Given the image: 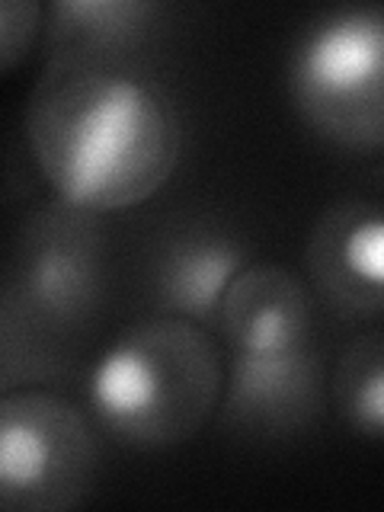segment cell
<instances>
[{
  "label": "cell",
  "mask_w": 384,
  "mask_h": 512,
  "mask_svg": "<svg viewBox=\"0 0 384 512\" xmlns=\"http://www.w3.org/2000/svg\"><path fill=\"white\" fill-rule=\"evenodd\" d=\"M224 420L244 432L279 436L304 426L320 407V362L311 343L272 352H234Z\"/></svg>",
  "instance_id": "obj_7"
},
{
  "label": "cell",
  "mask_w": 384,
  "mask_h": 512,
  "mask_svg": "<svg viewBox=\"0 0 384 512\" xmlns=\"http://www.w3.org/2000/svg\"><path fill=\"white\" fill-rule=\"evenodd\" d=\"M384 343L368 333L343 352L336 372V397L349 426L362 436L378 439L384 429Z\"/></svg>",
  "instance_id": "obj_11"
},
{
  "label": "cell",
  "mask_w": 384,
  "mask_h": 512,
  "mask_svg": "<svg viewBox=\"0 0 384 512\" xmlns=\"http://www.w3.org/2000/svg\"><path fill=\"white\" fill-rule=\"evenodd\" d=\"M218 320L234 352H272L308 343L311 298L282 266H244L221 298Z\"/></svg>",
  "instance_id": "obj_8"
},
{
  "label": "cell",
  "mask_w": 384,
  "mask_h": 512,
  "mask_svg": "<svg viewBox=\"0 0 384 512\" xmlns=\"http://www.w3.org/2000/svg\"><path fill=\"white\" fill-rule=\"evenodd\" d=\"M308 269L336 311L368 317L384 301V218L378 202L333 205L314 224Z\"/></svg>",
  "instance_id": "obj_6"
},
{
  "label": "cell",
  "mask_w": 384,
  "mask_h": 512,
  "mask_svg": "<svg viewBox=\"0 0 384 512\" xmlns=\"http://www.w3.org/2000/svg\"><path fill=\"white\" fill-rule=\"evenodd\" d=\"M103 237L93 215L64 205L29 221L20 253V288L48 317H77L100 288Z\"/></svg>",
  "instance_id": "obj_5"
},
{
  "label": "cell",
  "mask_w": 384,
  "mask_h": 512,
  "mask_svg": "<svg viewBox=\"0 0 384 512\" xmlns=\"http://www.w3.org/2000/svg\"><path fill=\"white\" fill-rule=\"evenodd\" d=\"M26 138L55 196L90 215L125 212L180 164V106L119 55H55L32 87Z\"/></svg>",
  "instance_id": "obj_1"
},
{
  "label": "cell",
  "mask_w": 384,
  "mask_h": 512,
  "mask_svg": "<svg viewBox=\"0 0 384 512\" xmlns=\"http://www.w3.org/2000/svg\"><path fill=\"white\" fill-rule=\"evenodd\" d=\"M247 266L244 250L224 234H183L157 266V298L170 317H218L221 298Z\"/></svg>",
  "instance_id": "obj_9"
},
{
  "label": "cell",
  "mask_w": 384,
  "mask_h": 512,
  "mask_svg": "<svg viewBox=\"0 0 384 512\" xmlns=\"http://www.w3.org/2000/svg\"><path fill=\"white\" fill-rule=\"evenodd\" d=\"M292 93L317 132L368 148L384 135V16L336 10L308 29L292 61Z\"/></svg>",
  "instance_id": "obj_3"
},
{
  "label": "cell",
  "mask_w": 384,
  "mask_h": 512,
  "mask_svg": "<svg viewBox=\"0 0 384 512\" xmlns=\"http://www.w3.org/2000/svg\"><path fill=\"white\" fill-rule=\"evenodd\" d=\"M221 388L224 365L212 336L170 314L125 330L90 372L100 423L144 448L189 442L215 413Z\"/></svg>",
  "instance_id": "obj_2"
},
{
  "label": "cell",
  "mask_w": 384,
  "mask_h": 512,
  "mask_svg": "<svg viewBox=\"0 0 384 512\" xmlns=\"http://www.w3.org/2000/svg\"><path fill=\"white\" fill-rule=\"evenodd\" d=\"M42 7L32 0H0V74L16 68L36 42Z\"/></svg>",
  "instance_id": "obj_12"
},
{
  "label": "cell",
  "mask_w": 384,
  "mask_h": 512,
  "mask_svg": "<svg viewBox=\"0 0 384 512\" xmlns=\"http://www.w3.org/2000/svg\"><path fill=\"white\" fill-rule=\"evenodd\" d=\"M157 13L141 0H64L52 7L48 45L55 55H122Z\"/></svg>",
  "instance_id": "obj_10"
},
{
  "label": "cell",
  "mask_w": 384,
  "mask_h": 512,
  "mask_svg": "<svg viewBox=\"0 0 384 512\" xmlns=\"http://www.w3.org/2000/svg\"><path fill=\"white\" fill-rule=\"evenodd\" d=\"M96 477V439L71 400L42 388L0 394V512H64Z\"/></svg>",
  "instance_id": "obj_4"
}]
</instances>
